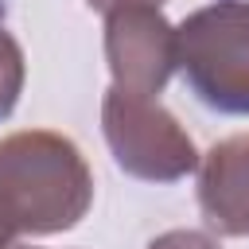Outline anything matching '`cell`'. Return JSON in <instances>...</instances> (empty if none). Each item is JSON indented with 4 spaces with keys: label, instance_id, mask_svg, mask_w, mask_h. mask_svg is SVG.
Returning a JSON list of instances; mask_svg holds the SVG:
<instances>
[{
    "label": "cell",
    "instance_id": "6da1fadb",
    "mask_svg": "<svg viewBox=\"0 0 249 249\" xmlns=\"http://www.w3.org/2000/svg\"><path fill=\"white\" fill-rule=\"evenodd\" d=\"M93 202V175L78 144L51 128L0 140V230L43 237L74 230Z\"/></svg>",
    "mask_w": 249,
    "mask_h": 249
},
{
    "label": "cell",
    "instance_id": "7a4b0ae2",
    "mask_svg": "<svg viewBox=\"0 0 249 249\" xmlns=\"http://www.w3.org/2000/svg\"><path fill=\"white\" fill-rule=\"evenodd\" d=\"M179 70L206 109L249 117V0H218L179 27Z\"/></svg>",
    "mask_w": 249,
    "mask_h": 249
},
{
    "label": "cell",
    "instance_id": "3957f363",
    "mask_svg": "<svg viewBox=\"0 0 249 249\" xmlns=\"http://www.w3.org/2000/svg\"><path fill=\"white\" fill-rule=\"evenodd\" d=\"M101 132L117 167L144 183H175L198 167V148L187 128L156 101L117 86L101 97Z\"/></svg>",
    "mask_w": 249,
    "mask_h": 249
},
{
    "label": "cell",
    "instance_id": "277c9868",
    "mask_svg": "<svg viewBox=\"0 0 249 249\" xmlns=\"http://www.w3.org/2000/svg\"><path fill=\"white\" fill-rule=\"evenodd\" d=\"M105 62L113 86L160 97L179 70V35L160 4H121L105 12Z\"/></svg>",
    "mask_w": 249,
    "mask_h": 249
},
{
    "label": "cell",
    "instance_id": "5b68a950",
    "mask_svg": "<svg viewBox=\"0 0 249 249\" xmlns=\"http://www.w3.org/2000/svg\"><path fill=\"white\" fill-rule=\"evenodd\" d=\"M202 222L222 237H249V136H230L198 167Z\"/></svg>",
    "mask_w": 249,
    "mask_h": 249
},
{
    "label": "cell",
    "instance_id": "8992f818",
    "mask_svg": "<svg viewBox=\"0 0 249 249\" xmlns=\"http://www.w3.org/2000/svg\"><path fill=\"white\" fill-rule=\"evenodd\" d=\"M23 78H27V62H23V47L19 39L8 31V23L0 19V121L12 117L19 93H23Z\"/></svg>",
    "mask_w": 249,
    "mask_h": 249
},
{
    "label": "cell",
    "instance_id": "52a82bcc",
    "mask_svg": "<svg viewBox=\"0 0 249 249\" xmlns=\"http://www.w3.org/2000/svg\"><path fill=\"white\" fill-rule=\"evenodd\" d=\"M148 249H222V245L202 230H167V233L152 237Z\"/></svg>",
    "mask_w": 249,
    "mask_h": 249
},
{
    "label": "cell",
    "instance_id": "ba28073f",
    "mask_svg": "<svg viewBox=\"0 0 249 249\" xmlns=\"http://www.w3.org/2000/svg\"><path fill=\"white\" fill-rule=\"evenodd\" d=\"M93 12H109V8H121V4H163V0H86Z\"/></svg>",
    "mask_w": 249,
    "mask_h": 249
},
{
    "label": "cell",
    "instance_id": "9c48e42d",
    "mask_svg": "<svg viewBox=\"0 0 249 249\" xmlns=\"http://www.w3.org/2000/svg\"><path fill=\"white\" fill-rule=\"evenodd\" d=\"M12 245H16V237H8V233L0 230V249H12Z\"/></svg>",
    "mask_w": 249,
    "mask_h": 249
},
{
    "label": "cell",
    "instance_id": "30bf717a",
    "mask_svg": "<svg viewBox=\"0 0 249 249\" xmlns=\"http://www.w3.org/2000/svg\"><path fill=\"white\" fill-rule=\"evenodd\" d=\"M12 249H27V245H12Z\"/></svg>",
    "mask_w": 249,
    "mask_h": 249
}]
</instances>
